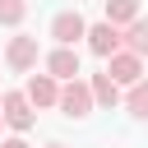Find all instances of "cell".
<instances>
[{
  "label": "cell",
  "instance_id": "cell-1",
  "mask_svg": "<svg viewBox=\"0 0 148 148\" xmlns=\"http://www.w3.org/2000/svg\"><path fill=\"white\" fill-rule=\"evenodd\" d=\"M106 79H111L116 88H130L134 79H143V56H134V51L116 46V51L106 56Z\"/></svg>",
  "mask_w": 148,
  "mask_h": 148
},
{
  "label": "cell",
  "instance_id": "cell-2",
  "mask_svg": "<svg viewBox=\"0 0 148 148\" xmlns=\"http://www.w3.org/2000/svg\"><path fill=\"white\" fill-rule=\"evenodd\" d=\"M56 106L69 116V120H83L88 111H92V92H88V83L74 74V79H65V88L56 92Z\"/></svg>",
  "mask_w": 148,
  "mask_h": 148
},
{
  "label": "cell",
  "instance_id": "cell-3",
  "mask_svg": "<svg viewBox=\"0 0 148 148\" xmlns=\"http://www.w3.org/2000/svg\"><path fill=\"white\" fill-rule=\"evenodd\" d=\"M0 116H5V125H9L14 134H28V130H32V120H37L23 92H5V97H0Z\"/></svg>",
  "mask_w": 148,
  "mask_h": 148
},
{
  "label": "cell",
  "instance_id": "cell-4",
  "mask_svg": "<svg viewBox=\"0 0 148 148\" xmlns=\"http://www.w3.org/2000/svg\"><path fill=\"white\" fill-rule=\"evenodd\" d=\"M5 65H9L14 74H28V69L37 65V37H28V32L9 37V46H5Z\"/></svg>",
  "mask_w": 148,
  "mask_h": 148
},
{
  "label": "cell",
  "instance_id": "cell-5",
  "mask_svg": "<svg viewBox=\"0 0 148 148\" xmlns=\"http://www.w3.org/2000/svg\"><path fill=\"white\" fill-rule=\"evenodd\" d=\"M83 28H88V23H83L79 9H60V14L51 18V37H56V46H74V42L83 37Z\"/></svg>",
  "mask_w": 148,
  "mask_h": 148
},
{
  "label": "cell",
  "instance_id": "cell-6",
  "mask_svg": "<svg viewBox=\"0 0 148 148\" xmlns=\"http://www.w3.org/2000/svg\"><path fill=\"white\" fill-rule=\"evenodd\" d=\"M83 37H88V51H92V56H102V60L120 46V28H116V23H106V18H102V23H92V28H83Z\"/></svg>",
  "mask_w": 148,
  "mask_h": 148
},
{
  "label": "cell",
  "instance_id": "cell-7",
  "mask_svg": "<svg viewBox=\"0 0 148 148\" xmlns=\"http://www.w3.org/2000/svg\"><path fill=\"white\" fill-rule=\"evenodd\" d=\"M56 92H60V79H51V74H32L28 88H23V97H28L32 111L37 106H56Z\"/></svg>",
  "mask_w": 148,
  "mask_h": 148
},
{
  "label": "cell",
  "instance_id": "cell-8",
  "mask_svg": "<svg viewBox=\"0 0 148 148\" xmlns=\"http://www.w3.org/2000/svg\"><path fill=\"white\" fill-rule=\"evenodd\" d=\"M46 74H51V79H74V74H79V51H74V46H56V51L46 56Z\"/></svg>",
  "mask_w": 148,
  "mask_h": 148
},
{
  "label": "cell",
  "instance_id": "cell-9",
  "mask_svg": "<svg viewBox=\"0 0 148 148\" xmlns=\"http://www.w3.org/2000/svg\"><path fill=\"white\" fill-rule=\"evenodd\" d=\"M125 32H120V46L125 51H134V56H143L148 51V23L143 18H130V23H120Z\"/></svg>",
  "mask_w": 148,
  "mask_h": 148
},
{
  "label": "cell",
  "instance_id": "cell-10",
  "mask_svg": "<svg viewBox=\"0 0 148 148\" xmlns=\"http://www.w3.org/2000/svg\"><path fill=\"white\" fill-rule=\"evenodd\" d=\"M88 92H92V102H102V106H116V102H120V88L106 79V69H102V74H92Z\"/></svg>",
  "mask_w": 148,
  "mask_h": 148
},
{
  "label": "cell",
  "instance_id": "cell-11",
  "mask_svg": "<svg viewBox=\"0 0 148 148\" xmlns=\"http://www.w3.org/2000/svg\"><path fill=\"white\" fill-rule=\"evenodd\" d=\"M125 111H130L134 120H143V116H148V83H143V79H134V83H130V92H125Z\"/></svg>",
  "mask_w": 148,
  "mask_h": 148
},
{
  "label": "cell",
  "instance_id": "cell-12",
  "mask_svg": "<svg viewBox=\"0 0 148 148\" xmlns=\"http://www.w3.org/2000/svg\"><path fill=\"white\" fill-rule=\"evenodd\" d=\"M130 18H139V0H106V23H130Z\"/></svg>",
  "mask_w": 148,
  "mask_h": 148
},
{
  "label": "cell",
  "instance_id": "cell-13",
  "mask_svg": "<svg viewBox=\"0 0 148 148\" xmlns=\"http://www.w3.org/2000/svg\"><path fill=\"white\" fill-rule=\"evenodd\" d=\"M23 14H28V0H0V23L5 28H18Z\"/></svg>",
  "mask_w": 148,
  "mask_h": 148
},
{
  "label": "cell",
  "instance_id": "cell-14",
  "mask_svg": "<svg viewBox=\"0 0 148 148\" xmlns=\"http://www.w3.org/2000/svg\"><path fill=\"white\" fill-rule=\"evenodd\" d=\"M0 148H28V139H18V134H14V139H0Z\"/></svg>",
  "mask_w": 148,
  "mask_h": 148
},
{
  "label": "cell",
  "instance_id": "cell-15",
  "mask_svg": "<svg viewBox=\"0 0 148 148\" xmlns=\"http://www.w3.org/2000/svg\"><path fill=\"white\" fill-rule=\"evenodd\" d=\"M46 148H65V143H46Z\"/></svg>",
  "mask_w": 148,
  "mask_h": 148
},
{
  "label": "cell",
  "instance_id": "cell-16",
  "mask_svg": "<svg viewBox=\"0 0 148 148\" xmlns=\"http://www.w3.org/2000/svg\"><path fill=\"white\" fill-rule=\"evenodd\" d=\"M0 125H5V116H0Z\"/></svg>",
  "mask_w": 148,
  "mask_h": 148
}]
</instances>
